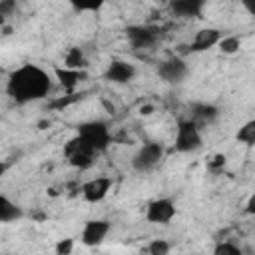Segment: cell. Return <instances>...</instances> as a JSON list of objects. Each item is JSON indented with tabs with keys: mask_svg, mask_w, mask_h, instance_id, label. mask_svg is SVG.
<instances>
[{
	"mask_svg": "<svg viewBox=\"0 0 255 255\" xmlns=\"http://www.w3.org/2000/svg\"><path fill=\"white\" fill-rule=\"evenodd\" d=\"M52 76L38 64H22L8 74L6 94L18 106L44 100L52 90Z\"/></svg>",
	"mask_w": 255,
	"mask_h": 255,
	"instance_id": "obj_1",
	"label": "cell"
},
{
	"mask_svg": "<svg viewBox=\"0 0 255 255\" xmlns=\"http://www.w3.org/2000/svg\"><path fill=\"white\" fill-rule=\"evenodd\" d=\"M82 145H86L88 149H92L96 155L104 153L110 143H112V133L106 122L102 120H90V122H82L76 128V135H74Z\"/></svg>",
	"mask_w": 255,
	"mask_h": 255,
	"instance_id": "obj_2",
	"label": "cell"
},
{
	"mask_svg": "<svg viewBox=\"0 0 255 255\" xmlns=\"http://www.w3.org/2000/svg\"><path fill=\"white\" fill-rule=\"evenodd\" d=\"M175 151L179 153H193L201 149L203 137H201V126L195 124L191 118H181L175 126V139H173Z\"/></svg>",
	"mask_w": 255,
	"mask_h": 255,
	"instance_id": "obj_3",
	"label": "cell"
},
{
	"mask_svg": "<svg viewBox=\"0 0 255 255\" xmlns=\"http://www.w3.org/2000/svg\"><path fill=\"white\" fill-rule=\"evenodd\" d=\"M165 155V147L161 141H145L139 145V149L131 157V167L137 173H149L153 171Z\"/></svg>",
	"mask_w": 255,
	"mask_h": 255,
	"instance_id": "obj_4",
	"label": "cell"
},
{
	"mask_svg": "<svg viewBox=\"0 0 255 255\" xmlns=\"http://www.w3.org/2000/svg\"><path fill=\"white\" fill-rule=\"evenodd\" d=\"M161 36V30L157 26H149V24H133L126 28V38L129 42L131 48L135 50H145L157 44Z\"/></svg>",
	"mask_w": 255,
	"mask_h": 255,
	"instance_id": "obj_5",
	"label": "cell"
},
{
	"mask_svg": "<svg viewBox=\"0 0 255 255\" xmlns=\"http://www.w3.org/2000/svg\"><path fill=\"white\" fill-rule=\"evenodd\" d=\"M177 213L175 201L171 197H157L145 205V219L155 225H167Z\"/></svg>",
	"mask_w": 255,
	"mask_h": 255,
	"instance_id": "obj_6",
	"label": "cell"
},
{
	"mask_svg": "<svg viewBox=\"0 0 255 255\" xmlns=\"http://www.w3.org/2000/svg\"><path fill=\"white\" fill-rule=\"evenodd\" d=\"M189 74V66L181 56H171L163 62H159L157 66V76L165 82V84H181Z\"/></svg>",
	"mask_w": 255,
	"mask_h": 255,
	"instance_id": "obj_7",
	"label": "cell"
},
{
	"mask_svg": "<svg viewBox=\"0 0 255 255\" xmlns=\"http://www.w3.org/2000/svg\"><path fill=\"white\" fill-rule=\"evenodd\" d=\"M221 38H223V32L221 30H217V28H203V30H199L193 36V40L189 44L179 46L181 48L179 52L181 54H199V52H205V50L217 46Z\"/></svg>",
	"mask_w": 255,
	"mask_h": 255,
	"instance_id": "obj_8",
	"label": "cell"
},
{
	"mask_svg": "<svg viewBox=\"0 0 255 255\" xmlns=\"http://www.w3.org/2000/svg\"><path fill=\"white\" fill-rule=\"evenodd\" d=\"M110 229H112V223L108 219H90L82 227L80 241L86 247H98V245L104 243V239L108 237Z\"/></svg>",
	"mask_w": 255,
	"mask_h": 255,
	"instance_id": "obj_9",
	"label": "cell"
},
{
	"mask_svg": "<svg viewBox=\"0 0 255 255\" xmlns=\"http://www.w3.org/2000/svg\"><path fill=\"white\" fill-rule=\"evenodd\" d=\"M64 155H66L68 163H70L72 167H78V169H88V167L94 163V159H96V153H94L92 149H88L86 145H82L76 137H72V139L66 143Z\"/></svg>",
	"mask_w": 255,
	"mask_h": 255,
	"instance_id": "obj_10",
	"label": "cell"
},
{
	"mask_svg": "<svg viewBox=\"0 0 255 255\" xmlns=\"http://www.w3.org/2000/svg\"><path fill=\"white\" fill-rule=\"evenodd\" d=\"M112 189V179L106 177V175H98V177H92L88 179L84 185H82V197L88 201V203H100L106 199V195L110 193Z\"/></svg>",
	"mask_w": 255,
	"mask_h": 255,
	"instance_id": "obj_11",
	"label": "cell"
},
{
	"mask_svg": "<svg viewBox=\"0 0 255 255\" xmlns=\"http://www.w3.org/2000/svg\"><path fill=\"white\" fill-rule=\"evenodd\" d=\"M104 78L112 84H129L135 78V66L128 60H112L104 72Z\"/></svg>",
	"mask_w": 255,
	"mask_h": 255,
	"instance_id": "obj_12",
	"label": "cell"
},
{
	"mask_svg": "<svg viewBox=\"0 0 255 255\" xmlns=\"http://www.w3.org/2000/svg\"><path fill=\"white\" fill-rule=\"evenodd\" d=\"M207 0H169L167 8L175 18H199Z\"/></svg>",
	"mask_w": 255,
	"mask_h": 255,
	"instance_id": "obj_13",
	"label": "cell"
},
{
	"mask_svg": "<svg viewBox=\"0 0 255 255\" xmlns=\"http://www.w3.org/2000/svg\"><path fill=\"white\" fill-rule=\"evenodd\" d=\"M189 118H191L195 124H199L201 128H205V126L215 124V120L219 118V108H217L215 104L195 102V104H191V108H189Z\"/></svg>",
	"mask_w": 255,
	"mask_h": 255,
	"instance_id": "obj_14",
	"label": "cell"
},
{
	"mask_svg": "<svg viewBox=\"0 0 255 255\" xmlns=\"http://www.w3.org/2000/svg\"><path fill=\"white\" fill-rule=\"evenodd\" d=\"M54 76H56L58 84H60L68 94H74L76 86H78L88 74H86V70H76V68L64 66V68H54Z\"/></svg>",
	"mask_w": 255,
	"mask_h": 255,
	"instance_id": "obj_15",
	"label": "cell"
},
{
	"mask_svg": "<svg viewBox=\"0 0 255 255\" xmlns=\"http://www.w3.org/2000/svg\"><path fill=\"white\" fill-rule=\"evenodd\" d=\"M24 211L18 203H14L8 195H0V223H12L16 219H22Z\"/></svg>",
	"mask_w": 255,
	"mask_h": 255,
	"instance_id": "obj_16",
	"label": "cell"
},
{
	"mask_svg": "<svg viewBox=\"0 0 255 255\" xmlns=\"http://www.w3.org/2000/svg\"><path fill=\"white\" fill-rule=\"evenodd\" d=\"M64 66H68V68H76V70H86L88 62H86V56H84L82 48L72 46V48L66 52V56H64Z\"/></svg>",
	"mask_w": 255,
	"mask_h": 255,
	"instance_id": "obj_17",
	"label": "cell"
},
{
	"mask_svg": "<svg viewBox=\"0 0 255 255\" xmlns=\"http://www.w3.org/2000/svg\"><path fill=\"white\" fill-rule=\"evenodd\" d=\"M235 139H237L239 143L247 145V147L255 145V118H253V120H249V122H245V124L237 129Z\"/></svg>",
	"mask_w": 255,
	"mask_h": 255,
	"instance_id": "obj_18",
	"label": "cell"
},
{
	"mask_svg": "<svg viewBox=\"0 0 255 255\" xmlns=\"http://www.w3.org/2000/svg\"><path fill=\"white\" fill-rule=\"evenodd\" d=\"M76 12H98L108 0H68Z\"/></svg>",
	"mask_w": 255,
	"mask_h": 255,
	"instance_id": "obj_19",
	"label": "cell"
},
{
	"mask_svg": "<svg viewBox=\"0 0 255 255\" xmlns=\"http://www.w3.org/2000/svg\"><path fill=\"white\" fill-rule=\"evenodd\" d=\"M213 253H215V255H241L243 249H241L237 243H233V241H219V243L213 247Z\"/></svg>",
	"mask_w": 255,
	"mask_h": 255,
	"instance_id": "obj_20",
	"label": "cell"
},
{
	"mask_svg": "<svg viewBox=\"0 0 255 255\" xmlns=\"http://www.w3.org/2000/svg\"><path fill=\"white\" fill-rule=\"evenodd\" d=\"M217 46L223 54H235L241 46V40H239V36H223Z\"/></svg>",
	"mask_w": 255,
	"mask_h": 255,
	"instance_id": "obj_21",
	"label": "cell"
},
{
	"mask_svg": "<svg viewBox=\"0 0 255 255\" xmlns=\"http://www.w3.org/2000/svg\"><path fill=\"white\" fill-rule=\"evenodd\" d=\"M169 249H171V245H169L165 239H153V241H149V245L145 247V251H147L149 255H167Z\"/></svg>",
	"mask_w": 255,
	"mask_h": 255,
	"instance_id": "obj_22",
	"label": "cell"
},
{
	"mask_svg": "<svg viewBox=\"0 0 255 255\" xmlns=\"http://www.w3.org/2000/svg\"><path fill=\"white\" fill-rule=\"evenodd\" d=\"M54 251L58 253V255H70L72 251H74V239H60L58 243H56V247H54Z\"/></svg>",
	"mask_w": 255,
	"mask_h": 255,
	"instance_id": "obj_23",
	"label": "cell"
},
{
	"mask_svg": "<svg viewBox=\"0 0 255 255\" xmlns=\"http://www.w3.org/2000/svg\"><path fill=\"white\" fill-rule=\"evenodd\" d=\"M14 8H16V0H0V16L2 18L10 16Z\"/></svg>",
	"mask_w": 255,
	"mask_h": 255,
	"instance_id": "obj_24",
	"label": "cell"
},
{
	"mask_svg": "<svg viewBox=\"0 0 255 255\" xmlns=\"http://www.w3.org/2000/svg\"><path fill=\"white\" fill-rule=\"evenodd\" d=\"M223 167H225V155H221V153L213 155V159L209 161V169H211V171H219V169H223Z\"/></svg>",
	"mask_w": 255,
	"mask_h": 255,
	"instance_id": "obj_25",
	"label": "cell"
},
{
	"mask_svg": "<svg viewBox=\"0 0 255 255\" xmlns=\"http://www.w3.org/2000/svg\"><path fill=\"white\" fill-rule=\"evenodd\" d=\"M245 213L247 215H255V191L247 197V203H245Z\"/></svg>",
	"mask_w": 255,
	"mask_h": 255,
	"instance_id": "obj_26",
	"label": "cell"
},
{
	"mask_svg": "<svg viewBox=\"0 0 255 255\" xmlns=\"http://www.w3.org/2000/svg\"><path fill=\"white\" fill-rule=\"evenodd\" d=\"M241 2V6L251 14V16H255V0H239Z\"/></svg>",
	"mask_w": 255,
	"mask_h": 255,
	"instance_id": "obj_27",
	"label": "cell"
}]
</instances>
